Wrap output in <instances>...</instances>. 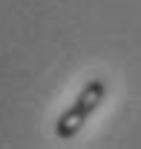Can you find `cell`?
I'll return each mask as SVG.
<instances>
[{
  "instance_id": "cell-1",
  "label": "cell",
  "mask_w": 141,
  "mask_h": 149,
  "mask_svg": "<svg viewBox=\"0 0 141 149\" xmlns=\"http://www.w3.org/2000/svg\"><path fill=\"white\" fill-rule=\"evenodd\" d=\"M106 89H109V86H106L104 77L87 80L84 89L78 92V97L72 100V106H66V109L61 112V118H58V123H55V135H58L61 141H72L78 132L84 129V123L95 115V109L104 103Z\"/></svg>"
}]
</instances>
